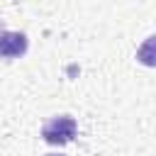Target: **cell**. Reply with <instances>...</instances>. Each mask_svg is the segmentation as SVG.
<instances>
[{
	"label": "cell",
	"mask_w": 156,
	"mask_h": 156,
	"mask_svg": "<svg viewBox=\"0 0 156 156\" xmlns=\"http://www.w3.org/2000/svg\"><path fill=\"white\" fill-rule=\"evenodd\" d=\"M76 132H78V124H76V119L71 115H54L41 127V136L51 146H63V144L73 141Z\"/></svg>",
	"instance_id": "obj_1"
},
{
	"label": "cell",
	"mask_w": 156,
	"mask_h": 156,
	"mask_svg": "<svg viewBox=\"0 0 156 156\" xmlns=\"http://www.w3.org/2000/svg\"><path fill=\"white\" fill-rule=\"evenodd\" d=\"M0 32H2V29H0Z\"/></svg>",
	"instance_id": "obj_5"
},
{
	"label": "cell",
	"mask_w": 156,
	"mask_h": 156,
	"mask_svg": "<svg viewBox=\"0 0 156 156\" xmlns=\"http://www.w3.org/2000/svg\"><path fill=\"white\" fill-rule=\"evenodd\" d=\"M27 34L24 32H0V56L2 58H20L27 54Z\"/></svg>",
	"instance_id": "obj_2"
},
{
	"label": "cell",
	"mask_w": 156,
	"mask_h": 156,
	"mask_svg": "<svg viewBox=\"0 0 156 156\" xmlns=\"http://www.w3.org/2000/svg\"><path fill=\"white\" fill-rule=\"evenodd\" d=\"M136 61L141 66L156 68V34H151V37H146L141 41V46L136 49Z\"/></svg>",
	"instance_id": "obj_3"
},
{
	"label": "cell",
	"mask_w": 156,
	"mask_h": 156,
	"mask_svg": "<svg viewBox=\"0 0 156 156\" xmlns=\"http://www.w3.org/2000/svg\"><path fill=\"white\" fill-rule=\"evenodd\" d=\"M46 156H63V154H46Z\"/></svg>",
	"instance_id": "obj_4"
}]
</instances>
